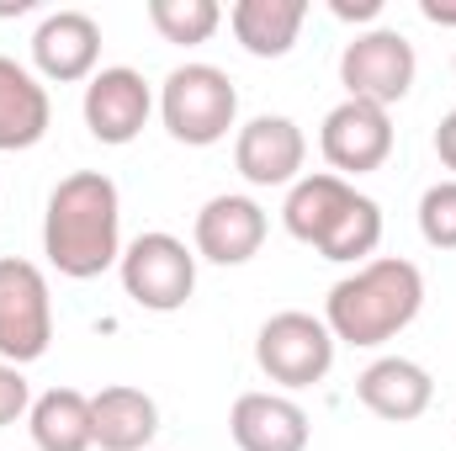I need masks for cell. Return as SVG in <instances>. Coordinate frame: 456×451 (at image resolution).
I'll list each match as a JSON object with an SVG mask.
<instances>
[{
	"mask_svg": "<svg viewBox=\"0 0 456 451\" xmlns=\"http://www.w3.org/2000/svg\"><path fill=\"white\" fill-rule=\"evenodd\" d=\"M48 122H53V102H48L43 80L27 64H16V59L0 53V149H32V144H43Z\"/></svg>",
	"mask_w": 456,
	"mask_h": 451,
	"instance_id": "obj_17",
	"label": "cell"
},
{
	"mask_svg": "<svg viewBox=\"0 0 456 451\" xmlns=\"http://www.w3.org/2000/svg\"><path fill=\"white\" fill-rule=\"evenodd\" d=\"M452 75H456V59H452Z\"/></svg>",
	"mask_w": 456,
	"mask_h": 451,
	"instance_id": "obj_26",
	"label": "cell"
},
{
	"mask_svg": "<svg viewBox=\"0 0 456 451\" xmlns=\"http://www.w3.org/2000/svg\"><path fill=\"white\" fill-rule=\"evenodd\" d=\"M32 64L53 86L91 80L96 64H102V27H96V16H86V11H53V16H43L37 32H32Z\"/></svg>",
	"mask_w": 456,
	"mask_h": 451,
	"instance_id": "obj_10",
	"label": "cell"
},
{
	"mask_svg": "<svg viewBox=\"0 0 456 451\" xmlns=\"http://www.w3.org/2000/svg\"><path fill=\"white\" fill-rule=\"evenodd\" d=\"M91 436L102 451H143L159 436V404L143 388L112 382L91 398Z\"/></svg>",
	"mask_w": 456,
	"mask_h": 451,
	"instance_id": "obj_16",
	"label": "cell"
},
{
	"mask_svg": "<svg viewBox=\"0 0 456 451\" xmlns=\"http://www.w3.org/2000/svg\"><path fill=\"white\" fill-rule=\"evenodd\" d=\"M419 234L436 250H456V181H436L419 197Z\"/></svg>",
	"mask_w": 456,
	"mask_h": 451,
	"instance_id": "obj_21",
	"label": "cell"
},
{
	"mask_svg": "<svg viewBox=\"0 0 456 451\" xmlns=\"http://www.w3.org/2000/svg\"><path fill=\"white\" fill-rule=\"evenodd\" d=\"M255 361L271 382L281 388H314L330 377L335 366V335L324 319L303 314V308H287V314H271L255 335Z\"/></svg>",
	"mask_w": 456,
	"mask_h": 451,
	"instance_id": "obj_5",
	"label": "cell"
},
{
	"mask_svg": "<svg viewBox=\"0 0 456 451\" xmlns=\"http://www.w3.org/2000/svg\"><path fill=\"white\" fill-rule=\"evenodd\" d=\"M265 208L255 202V197H213L202 213H197V228H191V239H197V255L202 260H213V266H244V260H255L260 255V244H265Z\"/></svg>",
	"mask_w": 456,
	"mask_h": 451,
	"instance_id": "obj_12",
	"label": "cell"
},
{
	"mask_svg": "<svg viewBox=\"0 0 456 451\" xmlns=\"http://www.w3.org/2000/svg\"><path fill=\"white\" fill-rule=\"evenodd\" d=\"M419 75V59H414V43L393 27H371V32H355L340 53V80L350 91V102H371V107H393L409 96Z\"/></svg>",
	"mask_w": 456,
	"mask_h": 451,
	"instance_id": "obj_7",
	"label": "cell"
},
{
	"mask_svg": "<svg viewBox=\"0 0 456 451\" xmlns=\"http://www.w3.org/2000/svg\"><path fill=\"white\" fill-rule=\"evenodd\" d=\"M436 154H441L446 170H456V112H446L441 127H436Z\"/></svg>",
	"mask_w": 456,
	"mask_h": 451,
	"instance_id": "obj_23",
	"label": "cell"
},
{
	"mask_svg": "<svg viewBox=\"0 0 456 451\" xmlns=\"http://www.w3.org/2000/svg\"><path fill=\"white\" fill-rule=\"evenodd\" d=\"M154 112V96H149V80L127 64L112 70H96L91 86H86V127L96 144H133L143 133V122Z\"/></svg>",
	"mask_w": 456,
	"mask_h": 451,
	"instance_id": "obj_9",
	"label": "cell"
},
{
	"mask_svg": "<svg viewBox=\"0 0 456 451\" xmlns=\"http://www.w3.org/2000/svg\"><path fill=\"white\" fill-rule=\"evenodd\" d=\"M419 11H425V21H436V27H456V5H436V0H425Z\"/></svg>",
	"mask_w": 456,
	"mask_h": 451,
	"instance_id": "obj_25",
	"label": "cell"
},
{
	"mask_svg": "<svg viewBox=\"0 0 456 451\" xmlns=\"http://www.w3.org/2000/svg\"><path fill=\"white\" fill-rule=\"evenodd\" d=\"M355 202H361V192L340 181L335 170H319V176H297L292 181V192H287V208H281V224L292 239H303V244H314V250H324L330 239H335V228L355 213Z\"/></svg>",
	"mask_w": 456,
	"mask_h": 451,
	"instance_id": "obj_13",
	"label": "cell"
},
{
	"mask_svg": "<svg viewBox=\"0 0 456 451\" xmlns=\"http://www.w3.org/2000/svg\"><path fill=\"white\" fill-rule=\"evenodd\" d=\"M319 149H324V160L335 165L340 181L345 176H366V170H377L393 154V117L382 107H371V102H350L345 96L319 127Z\"/></svg>",
	"mask_w": 456,
	"mask_h": 451,
	"instance_id": "obj_8",
	"label": "cell"
},
{
	"mask_svg": "<svg viewBox=\"0 0 456 451\" xmlns=\"http://www.w3.org/2000/svg\"><path fill=\"white\" fill-rule=\"evenodd\" d=\"M377 11H382L377 0H355V5H350V0H335V16H340V21H371Z\"/></svg>",
	"mask_w": 456,
	"mask_h": 451,
	"instance_id": "obj_24",
	"label": "cell"
},
{
	"mask_svg": "<svg viewBox=\"0 0 456 451\" xmlns=\"http://www.w3.org/2000/svg\"><path fill=\"white\" fill-rule=\"evenodd\" d=\"M308 160V138L292 117H249L233 138V165L249 186H292Z\"/></svg>",
	"mask_w": 456,
	"mask_h": 451,
	"instance_id": "obj_11",
	"label": "cell"
},
{
	"mask_svg": "<svg viewBox=\"0 0 456 451\" xmlns=\"http://www.w3.org/2000/svg\"><path fill=\"white\" fill-rule=\"evenodd\" d=\"M43 255L69 282H91L122 260V202L112 176L75 170L53 186L43 213Z\"/></svg>",
	"mask_w": 456,
	"mask_h": 451,
	"instance_id": "obj_1",
	"label": "cell"
},
{
	"mask_svg": "<svg viewBox=\"0 0 456 451\" xmlns=\"http://www.w3.org/2000/svg\"><path fill=\"white\" fill-rule=\"evenodd\" d=\"M117 271H122V292L149 314H175L197 292V255L175 234H138L122 250Z\"/></svg>",
	"mask_w": 456,
	"mask_h": 451,
	"instance_id": "obj_4",
	"label": "cell"
},
{
	"mask_svg": "<svg viewBox=\"0 0 456 451\" xmlns=\"http://www.w3.org/2000/svg\"><path fill=\"white\" fill-rule=\"evenodd\" d=\"M228 436L239 451H308V414L281 393H239Z\"/></svg>",
	"mask_w": 456,
	"mask_h": 451,
	"instance_id": "obj_15",
	"label": "cell"
},
{
	"mask_svg": "<svg viewBox=\"0 0 456 451\" xmlns=\"http://www.w3.org/2000/svg\"><path fill=\"white\" fill-rule=\"evenodd\" d=\"M27 409H32V388H27V377H21V366L0 361V430L16 425Z\"/></svg>",
	"mask_w": 456,
	"mask_h": 451,
	"instance_id": "obj_22",
	"label": "cell"
},
{
	"mask_svg": "<svg viewBox=\"0 0 456 451\" xmlns=\"http://www.w3.org/2000/svg\"><path fill=\"white\" fill-rule=\"evenodd\" d=\"M159 117H165L170 138L208 149V144L228 138V127L239 117V91L218 64H181V70H170V80L159 91Z\"/></svg>",
	"mask_w": 456,
	"mask_h": 451,
	"instance_id": "obj_3",
	"label": "cell"
},
{
	"mask_svg": "<svg viewBox=\"0 0 456 451\" xmlns=\"http://www.w3.org/2000/svg\"><path fill=\"white\" fill-rule=\"evenodd\" d=\"M149 21L165 43H181V48H197L218 32L224 21V5L218 0H149Z\"/></svg>",
	"mask_w": 456,
	"mask_h": 451,
	"instance_id": "obj_20",
	"label": "cell"
},
{
	"mask_svg": "<svg viewBox=\"0 0 456 451\" xmlns=\"http://www.w3.org/2000/svg\"><path fill=\"white\" fill-rule=\"evenodd\" d=\"M53 340V298L48 276L32 260L5 255L0 260V361L27 366Z\"/></svg>",
	"mask_w": 456,
	"mask_h": 451,
	"instance_id": "obj_6",
	"label": "cell"
},
{
	"mask_svg": "<svg viewBox=\"0 0 456 451\" xmlns=\"http://www.w3.org/2000/svg\"><path fill=\"white\" fill-rule=\"evenodd\" d=\"M355 398H361L377 420L409 425V420H419V414L430 409L436 382H430V372H425L419 361H409V356H382V361H371V366L355 377Z\"/></svg>",
	"mask_w": 456,
	"mask_h": 451,
	"instance_id": "obj_14",
	"label": "cell"
},
{
	"mask_svg": "<svg viewBox=\"0 0 456 451\" xmlns=\"http://www.w3.org/2000/svg\"><path fill=\"white\" fill-rule=\"evenodd\" d=\"M419 308H425L419 266L403 255H382V260H366L355 276L330 287L324 324L345 345H382L398 330H409L419 319Z\"/></svg>",
	"mask_w": 456,
	"mask_h": 451,
	"instance_id": "obj_2",
	"label": "cell"
},
{
	"mask_svg": "<svg viewBox=\"0 0 456 451\" xmlns=\"http://www.w3.org/2000/svg\"><path fill=\"white\" fill-rule=\"evenodd\" d=\"M303 21H308V5L303 0H233V11H228V27H233L239 48L255 53V59L292 53Z\"/></svg>",
	"mask_w": 456,
	"mask_h": 451,
	"instance_id": "obj_18",
	"label": "cell"
},
{
	"mask_svg": "<svg viewBox=\"0 0 456 451\" xmlns=\"http://www.w3.org/2000/svg\"><path fill=\"white\" fill-rule=\"evenodd\" d=\"M27 430L37 451H91V398L80 388H48L43 398H32L27 409Z\"/></svg>",
	"mask_w": 456,
	"mask_h": 451,
	"instance_id": "obj_19",
	"label": "cell"
}]
</instances>
